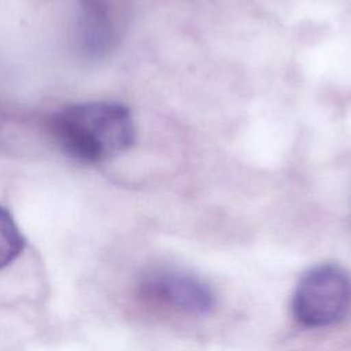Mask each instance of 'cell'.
<instances>
[{"label":"cell","instance_id":"1","mask_svg":"<svg viewBox=\"0 0 351 351\" xmlns=\"http://www.w3.org/2000/svg\"><path fill=\"white\" fill-rule=\"evenodd\" d=\"M49 129L62 151L84 163H99L126 152L136 128L129 108L119 103L73 104L55 112Z\"/></svg>","mask_w":351,"mask_h":351},{"label":"cell","instance_id":"2","mask_svg":"<svg viewBox=\"0 0 351 351\" xmlns=\"http://www.w3.org/2000/svg\"><path fill=\"white\" fill-rule=\"evenodd\" d=\"M292 314L306 328H325L351 310V274L337 263H321L303 273L292 295Z\"/></svg>","mask_w":351,"mask_h":351},{"label":"cell","instance_id":"3","mask_svg":"<svg viewBox=\"0 0 351 351\" xmlns=\"http://www.w3.org/2000/svg\"><path fill=\"white\" fill-rule=\"evenodd\" d=\"M137 288L143 299L186 314L203 315L215 306V293L206 281L176 269L149 270L140 278Z\"/></svg>","mask_w":351,"mask_h":351},{"label":"cell","instance_id":"4","mask_svg":"<svg viewBox=\"0 0 351 351\" xmlns=\"http://www.w3.org/2000/svg\"><path fill=\"white\" fill-rule=\"evenodd\" d=\"M81 41L84 48L92 53H100L110 45L111 26L97 0H85L81 18Z\"/></svg>","mask_w":351,"mask_h":351},{"label":"cell","instance_id":"5","mask_svg":"<svg viewBox=\"0 0 351 351\" xmlns=\"http://www.w3.org/2000/svg\"><path fill=\"white\" fill-rule=\"evenodd\" d=\"M25 248V237L11 213L0 206V270L12 263Z\"/></svg>","mask_w":351,"mask_h":351}]
</instances>
